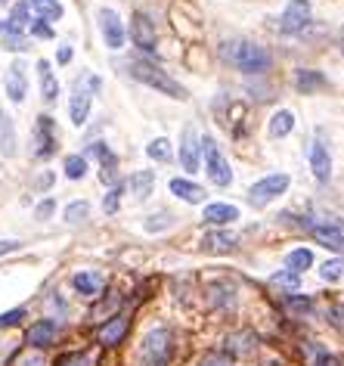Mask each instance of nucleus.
Returning a JSON list of instances; mask_svg holds the SVG:
<instances>
[{"instance_id":"obj_5","label":"nucleus","mask_w":344,"mask_h":366,"mask_svg":"<svg viewBox=\"0 0 344 366\" xmlns=\"http://www.w3.org/2000/svg\"><path fill=\"white\" fill-rule=\"evenodd\" d=\"M199 150H202V155H205V171H208L211 181H214L217 186H230L233 183V171H230V165H226V159L221 155V150H217L214 137H202Z\"/></svg>"},{"instance_id":"obj_18","label":"nucleus","mask_w":344,"mask_h":366,"mask_svg":"<svg viewBox=\"0 0 344 366\" xmlns=\"http://www.w3.org/2000/svg\"><path fill=\"white\" fill-rule=\"evenodd\" d=\"M254 345H257V336L252 329H242V332H233L230 338H226V354H236V357H245V354H252L254 351Z\"/></svg>"},{"instance_id":"obj_46","label":"nucleus","mask_w":344,"mask_h":366,"mask_svg":"<svg viewBox=\"0 0 344 366\" xmlns=\"http://www.w3.org/2000/svg\"><path fill=\"white\" fill-rule=\"evenodd\" d=\"M285 305L292 307V310H301V314H304V310H310V298H301V295H288Z\"/></svg>"},{"instance_id":"obj_51","label":"nucleus","mask_w":344,"mask_h":366,"mask_svg":"<svg viewBox=\"0 0 344 366\" xmlns=\"http://www.w3.org/2000/svg\"><path fill=\"white\" fill-rule=\"evenodd\" d=\"M50 183H53V174H41V177H37V183H35V186H37V190H47Z\"/></svg>"},{"instance_id":"obj_39","label":"nucleus","mask_w":344,"mask_h":366,"mask_svg":"<svg viewBox=\"0 0 344 366\" xmlns=\"http://www.w3.org/2000/svg\"><path fill=\"white\" fill-rule=\"evenodd\" d=\"M199 366H233V357L230 354H205Z\"/></svg>"},{"instance_id":"obj_13","label":"nucleus","mask_w":344,"mask_h":366,"mask_svg":"<svg viewBox=\"0 0 344 366\" xmlns=\"http://www.w3.org/2000/svg\"><path fill=\"white\" fill-rule=\"evenodd\" d=\"M199 137H195V128L192 124H186L183 128V137H180V165L186 171H199Z\"/></svg>"},{"instance_id":"obj_9","label":"nucleus","mask_w":344,"mask_h":366,"mask_svg":"<svg viewBox=\"0 0 344 366\" xmlns=\"http://www.w3.org/2000/svg\"><path fill=\"white\" fill-rule=\"evenodd\" d=\"M35 155L37 159H50L56 152V124H53L50 115H41L35 124Z\"/></svg>"},{"instance_id":"obj_35","label":"nucleus","mask_w":344,"mask_h":366,"mask_svg":"<svg viewBox=\"0 0 344 366\" xmlns=\"http://www.w3.org/2000/svg\"><path fill=\"white\" fill-rule=\"evenodd\" d=\"M121 193H124V186H112V190L106 193V199H103V212H106V214H115V212H118Z\"/></svg>"},{"instance_id":"obj_10","label":"nucleus","mask_w":344,"mask_h":366,"mask_svg":"<svg viewBox=\"0 0 344 366\" xmlns=\"http://www.w3.org/2000/svg\"><path fill=\"white\" fill-rule=\"evenodd\" d=\"M310 168H314V177L319 183H329V177H332V155H329V146H326L323 134H317L314 146H310Z\"/></svg>"},{"instance_id":"obj_14","label":"nucleus","mask_w":344,"mask_h":366,"mask_svg":"<svg viewBox=\"0 0 344 366\" xmlns=\"http://www.w3.org/2000/svg\"><path fill=\"white\" fill-rule=\"evenodd\" d=\"M6 97L13 99V103H22L28 93V78H25V66L22 62H13L10 72H6Z\"/></svg>"},{"instance_id":"obj_41","label":"nucleus","mask_w":344,"mask_h":366,"mask_svg":"<svg viewBox=\"0 0 344 366\" xmlns=\"http://www.w3.org/2000/svg\"><path fill=\"white\" fill-rule=\"evenodd\" d=\"M121 305V298H118V295H109V301H103V305H97V307H93V317H103V314H112V310L115 307H118Z\"/></svg>"},{"instance_id":"obj_1","label":"nucleus","mask_w":344,"mask_h":366,"mask_svg":"<svg viewBox=\"0 0 344 366\" xmlns=\"http://www.w3.org/2000/svg\"><path fill=\"white\" fill-rule=\"evenodd\" d=\"M128 75H130V78H137V81H140V84H146V87H152V90L165 93V97H171V99H186V97H190L183 84H177L174 78H171V75L165 72V68L152 66V62H143V59L128 62Z\"/></svg>"},{"instance_id":"obj_4","label":"nucleus","mask_w":344,"mask_h":366,"mask_svg":"<svg viewBox=\"0 0 344 366\" xmlns=\"http://www.w3.org/2000/svg\"><path fill=\"white\" fill-rule=\"evenodd\" d=\"M304 227L314 233V239L319 245L332 248V252H344V224L338 217L323 214V217H314V221H304Z\"/></svg>"},{"instance_id":"obj_15","label":"nucleus","mask_w":344,"mask_h":366,"mask_svg":"<svg viewBox=\"0 0 344 366\" xmlns=\"http://www.w3.org/2000/svg\"><path fill=\"white\" fill-rule=\"evenodd\" d=\"M87 152L99 155V161H103V171H99L103 183H115V177H118V159H115V152L109 150V146H103V143H90Z\"/></svg>"},{"instance_id":"obj_11","label":"nucleus","mask_w":344,"mask_h":366,"mask_svg":"<svg viewBox=\"0 0 344 366\" xmlns=\"http://www.w3.org/2000/svg\"><path fill=\"white\" fill-rule=\"evenodd\" d=\"M90 106H93V90H87L81 81H78L75 90H72V99H68V115H72V124H75V128L87 124Z\"/></svg>"},{"instance_id":"obj_29","label":"nucleus","mask_w":344,"mask_h":366,"mask_svg":"<svg viewBox=\"0 0 344 366\" xmlns=\"http://www.w3.org/2000/svg\"><path fill=\"white\" fill-rule=\"evenodd\" d=\"M270 283L273 286H279V289H285L288 295H295L301 289V276L298 274H292V270H279V274H273L270 276Z\"/></svg>"},{"instance_id":"obj_2","label":"nucleus","mask_w":344,"mask_h":366,"mask_svg":"<svg viewBox=\"0 0 344 366\" xmlns=\"http://www.w3.org/2000/svg\"><path fill=\"white\" fill-rule=\"evenodd\" d=\"M226 56L236 62L239 72H245V75H264L270 68V62H273L267 47L252 44V41H239L233 50H226Z\"/></svg>"},{"instance_id":"obj_37","label":"nucleus","mask_w":344,"mask_h":366,"mask_svg":"<svg viewBox=\"0 0 344 366\" xmlns=\"http://www.w3.org/2000/svg\"><path fill=\"white\" fill-rule=\"evenodd\" d=\"M4 47H6V50H19V53H25L31 44H28L22 35H4Z\"/></svg>"},{"instance_id":"obj_16","label":"nucleus","mask_w":344,"mask_h":366,"mask_svg":"<svg viewBox=\"0 0 344 366\" xmlns=\"http://www.w3.org/2000/svg\"><path fill=\"white\" fill-rule=\"evenodd\" d=\"M31 25V6L22 0V4H16L13 6V13H10V19L6 22H0V31L4 35H22Z\"/></svg>"},{"instance_id":"obj_20","label":"nucleus","mask_w":344,"mask_h":366,"mask_svg":"<svg viewBox=\"0 0 344 366\" xmlns=\"http://www.w3.org/2000/svg\"><path fill=\"white\" fill-rule=\"evenodd\" d=\"M171 193H174L177 199L190 202V205L205 202V190H202V186H195L192 181H183V177H174V181H171Z\"/></svg>"},{"instance_id":"obj_40","label":"nucleus","mask_w":344,"mask_h":366,"mask_svg":"<svg viewBox=\"0 0 344 366\" xmlns=\"http://www.w3.org/2000/svg\"><path fill=\"white\" fill-rule=\"evenodd\" d=\"M22 317H25V307H16V310H6L4 317H0V329H6V326H16L22 323Z\"/></svg>"},{"instance_id":"obj_48","label":"nucleus","mask_w":344,"mask_h":366,"mask_svg":"<svg viewBox=\"0 0 344 366\" xmlns=\"http://www.w3.org/2000/svg\"><path fill=\"white\" fill-rule=\"evenodd\" d=\"M329 323L338 326V329H344V305H338V307L329 310Z\"/></svg>"},{"instance_id":"obj_43","label":"nucleus","mask_w":344,"mask_h":366,"mask_svg":"<svg viewBox=\"0 0 344 366\" xmlns=\"http://www.w3.org/2000/svg\"><path fill=\"white\" fill-rule=\"evenodd\" d=\"M53 212H56V202H53V199H44L41 205L35 208V217H37V221H47V217H50Z\"/></svg>"},{"instance_id":"obj_34","label":"nucleus","mask_w":344,"mask_h":366,"mask_svg":"<svg viewBox=\"0 0 344 366\" xmlns=\"http://www.w3.org/2000/svg\"><path fill=\"white\" fill-rule=\"evenodd\" d=\"M205 243H208L211 252H230L233 236H226V233H211V236H205Z\"/></svg>"},{"instance_id":"obj_22","label":"nucleus","mask_w":344,"mask_h":366,"mask_svg":"<svg viewBox=\"0 0 344 366\" xmlns=\"http://www.w3.org/2000/svg\"><path fill=\"white\" fill-rule=\"evenodd\" d=\"M205 224H217V227H223V224H233L239 217V208L236 205H223V202H217V205H205Z\"/></svg>"},{"instance_id":"obj_12","label":"nucleus","mask_w":344,"mask_h":366,"mask_svg":"<svg viewBox=\"0 0 344 366\" xmlns=\"http://www.w3.org/2000/svg\"><path fill=\"white\" fill-rule=\"evenodd\" d=\"M130 41L146 53L155 50V25H152V19L146 13H137L134 19H130Z\"/></svg>"},{"instance_id":"obj_26","label":"nucleus","mask_w":344,"mask_h":366,"mask_svg":"<svg viewBox=\"0 0 344 366\" xmlns=\"http://www.w3.org/2000/svg\"><path fill=\"white\" fill-rule=\"evenodd\" d=\"M72 283L81 295H99L103 292V276L99 274H75Z\"/></svg>"},{"instance_id":"obj_38","label":"nucleus","mask_w":344,"mask_h":366,"mask_svg":"<svg viewBox=\"0 0 344 366\" xmlns=\"http://www.w3.org/2000/svg\"><path fill=\"white\" fill-rule=\"evenodd\" d=\"M56 366H93V360L87 354H66V357H59Z\"/></svg>"},{"instance_id":"obj_44","label":"nucleus","mask_w":344,"mask_h":366,"mask_svg":"<svg viewBox=\"0 0 344 366\" xmlns=\"http://www.w3.org/2000/svg\"><path fill=\"white\" fill-rule=\"evenodd\" d=\"M31 35H35V37H53V28H50V22H44V19L31 22Z\"/></svg>"},{"instance_id":"obj_42","label":"nucleus","mask_w":344,"mask_h":366,"mask_svg":"<svg viewBox=\"0 0 344 366\" xmlns=\"http://www.w3.org/2000/svg\"><path fill=\"white\" fill-rule=\"evenodd\" d=\"M310 354L317 357V360H314V366H338V360H335L332 354H326L323 348H310Z\"/></svg>"},{"instance_id":"obj_50","label":"nucleus","mask_w":344,"mask_h":366,"mask_svg":"<svg viewBox=\"0 0 344 366\" xmlns=\"http://www.w3.org/2000/svg\"><path fill=\"white\" fill-rule=\"evenodd\" d=\"M59 66H66V62H72V47H59Z\"/></svg>"},{"instance_id":"obj_25","label":"nucleus","mask_w":344,"mask_h":366,"mask_svg":"<svg viewBox=\"0 0 344 366\" xmlns=\"http://www.w3.org/2000/svg\"><path fill=\"white\" fill-rule=\"evenodd\" d=\"M28 6L41 16L44 22H59L62 19V6L56 4V0H28Z\"/></svg>"},{"instance_id":"obj_8","label":"nucleus","mask_w":344,"mask_h":366,"mask_svg":"<svg viewBox=\"0 0 344 366\" xmlns=\"http://www.w3.org/2000/svg\"><path fill=\"white\" fill-rule=\"evenodd\" d=\"M99 31H103V41H106L109 50H121L124 41H128L124 22L115 10H99Z\"/></svg>"},{"instance_id":"obj_52","label":"nucleus","mask_w":344,"mask_h":366,"mask_svg":"<svg viewBox=\"0 0 344 366\" xmlns=\"http://www.w3.org/2000/svg\"><path fill=\"white\" fill-rule=\"evenodd\" d=\"M341 50H344V31H341Z\"/></svg>"},{"instance_id":"obj_27","label":"nucleus","mask_w":344,"mask_h":366,"mask_svg":"<svg viewBox=\"0 0 344 366\" xmlns=\"http://www.w3.org/2000/svg\"><path fill=\"white\" fill-rule=\"evenodd\" d=\"M292 128H295V115L288 112V109H279L270 118V137H285Z\"/></svg>"},{"instance_id":"obj_49","label":"nucleus","mask_w":344,"mask_h":366,"mask_svg":"<svg viewBox=\"0 0 344 366\" xmlns=\"http://www.w3.org/2000/svg\"><path fill=\"white\" fill-rule=\"evenodd\" d=\"M16 248H19L16 239H4V243H0V255H10V252H16Z\"/></svg>"},{"instance_id":"obj_23","label":"nucleus","mask_w":344,"mask_h":366,"mask_svg":"<svg viewBox=\"0 0 344 366\" xmlns=\"http://www.w3.org/2000/svg\"><path fill=\"white\" fill-rule=\"evenodd\" d=\"M16 150H19V146H16V124L6 112H0V152H4L6 159H13Z\"/></svg>"},{"instance_id":"obj_3","label":"nucleus","mask_w":344,"mask_h":366,"mask_svg":"<svg viewBox=\"0 0 344 366\" xmlns=\"http://www.w3.org/2000/svg\"><path fill=\"white\" fill-rule=\"evenodd\" d=\"M171 363V332L165 326L146 332L140 345V366H168Z\"/></svg>"},{"instance_id":"obj_7","label":"nucleus","mask_w":344,"mask_h":366,"mask_svg":"<svg viewBox=\"0 0 344 366\" xmlns=\"http://www.w3.org/2000/svg\"><path fill=\"white\" fill-rule=\"evenodd\" d=\"M310 22V0H292L279 16V31L283 35H298Z\"/></svg>"},{"instance_id":"obj_6","label":"nucleus","mask_w":344,"mask_h":366,"mask_svg":"<svg viewBox=\"0 0 344 366\" xmlns=\"http://www.w3.org/2000/svg\"><path fill=\"white\" fill-rule=\"evenodd\" d=\"M285 190H288V174H270V177L257 181L252 190H248V202H252L254 208H264V205H270L276 196H283Z\"/></svg>"},{"instance_id":"obj_28","label":"nucleus","mask_w":344,"mask_h":366,"mask_svg":"<svg viewBox=\"0 0 344 366\" xmlns=\"http://www.w3.org/2000/svg\"><path fill=\"white\" fill-rule=\"evenodd\" d=\"M310 264H314V255H310L307 248H295V252H288V258H285V267L292 270V274H304Z\"/></svg>"},{"instance_id":"obj_47","label":"nucleus","mask_w":344,"mask_h":366,"mask_svg":"<svg viewBox=\"0 0 344 366\" xmlns=\"http://www.w3.org/2000/svg\"><path fill=\"white\" fill-rule=\"evenodd\" d=\"M16 366H47V360L41 354H22L19 360H16Z\"/></svg>"},{"instance_id":"obj_19","label":"nucleus","mask_w":344,"mask_h":366,"mask_svg":"<svg viewBox=\"0 0 344 366\" xmlns=\"http://www.w3.org/2000/svg\"><path fill=\"white\" fill-rule=\"evenodd\" d=\"M37 78H41V97H44V103H56L59 81H56V75H53V68H50V62H47V59L37 62Z\"/></svg>"},{"instance_id":"obj_30","label":"nucleus","mask_w":344,"mask_h":366,"mask_svg":"<svg viewBox=\"0 0 344 366\" xmlns=\"http://www.w3.org/2000/svg\"><path fill=\"white\" fill-rule=\"evenodd\" d=\"M295 84H298V90H304V93H314V90L326 87V78L317 72H298L295 75Z\"/></svg>"},{"instance_id":"obj_36","label":"nucleus","mask_w":344,"mask_h":366,"mask_svg":"<svg viewBox=\"0 0 344 366\" xmlns=\"http://www.w3.org/2000/svg\"><path fill=\"white\" fill-rule=\"evenodd\" d=\"M319 274H323L326 283H335V279H341V274H344V261H329Z\"/></svg>"},{"instance_id":"obj_21","label":"nucleus","mask_w":344,"mask_h":366,"mask_svg":"<svg viewBox=\"0 0 344 366\" xmlns=\"http://www.w3.org/2000/svg\"><path fill=\"white\" fill-rule=\"evenodd\" d=\"M124 332H128V317H118V314H115L112 320H109L103 329H99V345H106V348L118 345V341L124 338Z\"/></svg>"},{"instance_id":"obj_24","label":"nucleus","mask_w":344,"mask_h":366,"mask_svg":"<svg viewBox=\"0 0 344 366\" xmlns=\"http://www.w3.org/2000/svg\"><path fill=\"white\" fill-rule=\"evenodd\" d=\"M152 186H155V174H152V171H137V174L128 181V190L134 193V199H137V202L149 199Z\"/></svg>"},{"instance_id":"obj_17","label":"nucleus","mask_w":344,"mask_h":366,"mask_svg":"<svg viewBox=\"0 0 344 366\" xmlns=\"http://www.w3.org/2000/svg\"><path fill=\"white\" fill-rule=\"evenodd\" d=\"M25 341L31 348H47L56 341V323L53 320H37L31 329L25 332Z\"/></svg>"},{"instance_id":"obj_45","label":"nucleus","mask_w":344,"mask_h":366,"mask_svg":"<svg viewBox=\"0 0 344 366\" xmlns=\"http://www.w3.org/2000/svg\"><path fill=\"white\" fill-rule=\"evenodd\" d=\"M165 217H168V214H152L149 221H146V230H149V233H159V230H165L168 224H171V221H165Z\"/></svg>"},{"instance_id":"obj_33","label":"nucleus","mask_w":344,"mask_h":366,"mask_svg":"<svg viewBox=\"0 0 344 366\" xmlns=\"http://www.w3.org/2000/svg\"><path fill=\"white\" fill-rule=\"evenodd\" d=\"M90 214V205L87 202H72V205L66 208V224H84Z\"/></svg>"},{"instance_id":"obj_31","label":"nucleus","mask_w":344,"mask_h":366,"mask_svg":"<svg viewBox=\"0 0 344 366\" xmlns=\"http://www.w3.org/2000/svg\"><path fill=\"white\" fill-rule=\"evenodd\" d=\"M87 174V159L84 155H68L66 159V177L68 181H81Z\"/></svg>"},{"instance_id":"obj_32","label":"nucleus","mask_w":344,"mask_h":366,"mask_svg":"<svg viewBox=\"0 0 344 366\" xmlns=\"http://www.w3.org/2000/svg\"><path fill=\"white\" fill-rule=\"evenodd\" d=\"M146 155L155 161H171V140H165V137L152 140V143L146 146Z\"/></svg>"}]
</instances>
